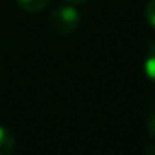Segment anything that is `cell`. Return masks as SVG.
Returning <instances> with one entry per match:
<instances>
[{"label": "cell", "mask_w": 155, "mask_h": 155, "mask_svg": "<svg viewBox=\"0 0 155 155\" xmlns=\"http://www.w3.org/2000/svg\"><path fill=\"white\" fill-rule=\"evenodd\" d=\"M67 4H74V5H77V4H85L87 0H65Z\"/></svg>", "instance_id": "cell-7"}, {"label": "cell", "mask_w": 155, "mask_h": 155, "mask_svg": "<svg viewBox=\"0 0 155 155\" xmlns=\"http://www.w3.org/2000/svg\"><path fill=\"white\" fill-rule=\"evenodd\" d=\"M17 2L24 10L30 12V14L44 10V8L47 7V4H48V0H17Z\"/></svg>", "instance_id": "cell-4"}, {"label": "cell", "mask_w": 155, "mask_h": 155, "mask_svg": "<svg viewBox=\"0 0 155 155\" xmlns=\"http://www.w3.org/2000/svg\"><path fill=\"white\" fill-rule=\"evenodd\" d=\"M143 70L145 75L155 84V44H152L147 52V57H145L143 62Z\"/></svg>", "instance_id": "cell-3"}, {"label": "cell", "mask_w": 155, "mask_h": 155, "mask_svg": "<svg viewBox=\"0 0 155 155\" xmlns=\"http://www.w3.org/2000/svg\"><path fill=\"white\" fill-rule=\"evenodd\" d=\"M147 132L150 135V138L155 142V108L150 112L148 115V120H147Z\"/></svg>", "instance_id": "cell-6"}, {"label": "cell", "mask_w": 155, "mask_h": 155, "mask_svg": "<svg viewBox=\"0 0 155 155\" xmlns=\"http://www.w3.org/2000/svg\"><path fill=\"white\" fill-rule=\"evenodd\" d=\"M14 150H15L14 134L0 125V155H10Z\"/></svg>", "instance_id": "cell-2"}, {"label": "cell", "mask_w": 155, "mask_h": 155, "mask_svg": "<svg viewBox=\"0 0 155 155\" xmlns=\"http://www.w3.org/2000/svg\"><path fill=\"white\" fill-rule=\"evenodd\" d=\"M78 24H80V14L72 5H62L55 8L48 17V25L52 27V30L60 35L72 34L78 27Z\"/></svg>", "instance_id": "cell-1"}, {"label": "cell", "mask_w": 155, "mask_h": 155, "mask_svg": "<svg viewBox=\"0 0 155 155\" xmlns=\"http://www.w3.org/2000/svg\"><path fill=\"white\" fill-rule=\"evenodd\" d=\"M145 18H147L148 25L152 28H155V0H150L145 8Z\"/></svg>", "instance_id": "cell-5"}]
</instances>
